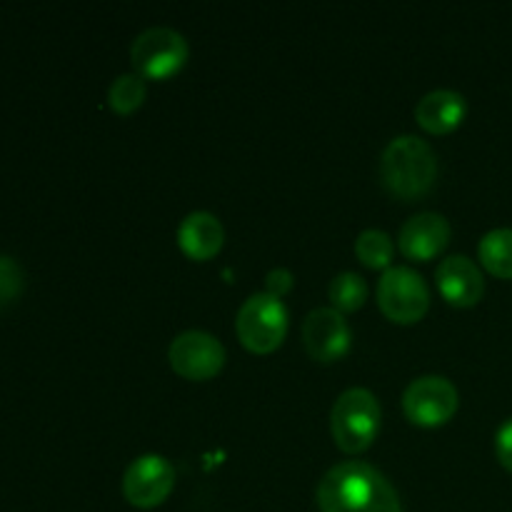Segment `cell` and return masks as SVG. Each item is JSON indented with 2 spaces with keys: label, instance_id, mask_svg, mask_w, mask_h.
<instances>
[{
  "label": "cell",
  "instance_id": "1",
  "mask_svg": "<svg viewBox=\"0 0 512 512\" xmlns=\"http://www.w3.org/2000/svg\"><path fill=\"white\" fill-rule=\"evenodd\" d=\"M323 512H403L390 480L368 463H340L318 485Z\"/></svg>",
  "mask_w": 512,
  "mask_h": 512
},
{
  "label": "cell",
  "instance_id": "2",
  "mask_svg": "<svg viewBox=\"0 0 512 512\" xmlns=\"http://www.w3.org/2000/svg\"><path fill=\"white\" fill-rule=\"evenodd\" d=\"M435 175H438V158L433 148L415 135H400L383 150L380 180L395 198H423L433 188Z\"/></svg>",
  "mask_w": 512,
  "mask_h": 512
},
{
  "label": "cell",
  "instance_id": "3",
  "mask_svg": "<svg viewBox=\"0 0 512 512\" xmlns=\"http://www.w3.org/2000/svg\"><path fill=\"white\" fill-rule=\"evenodd\" d=\"M330 430L343 453H363L380 433V403L370 390L350 388L335 400Z\"/></svg>",
  "mask_w": 512,
  "mask_h": 512
},
{
  "label": "cell",
  "instance_id": "4",
  "mask_svg": "<svg viewBox=\"0 0 512 512\" xmlns=\"http://www.w3.org/2000/svg\"><path fill=\"white\" fill-rule=\"evenodd\" d=\"M235 330H238L240 343L248 350L260 355L273 353L283 345L285 333H288V310L283 300L268 293L250 295L238 310Z\"/></svg>",
  "mask_w": 512,
  "mask_h": 512
},
{
  "label": "cell",
  "instance_id": "5",
  "mask_svg": "<svg viewBox=\"0 0 512 512\" xmlns=\"http://www.w3.org/2000/svg\"><path fill=\"white\" fill-rule=\"evenodd\" d=\"M188 43L173 28H148L135 38L130 60L140 78L168 80L188 63Z\"/></svg>",
  "mask_w": 512,
  "mask_h": 512
},
{
  "label": "cell",
  "instance_id": "6",
  "mask_svg": "<svg viewBox=\"0 0 512 512\" xmlns=\"http://www.w3.org/2000/svg\"><path fill=\"white\" fill-rule=\"evenodd\" d=\"M378 305L393 323L413 325L428 313L430 290L415 270L388 268L378 283Z\"/></svg>",
  "mask_w": 512,
  "mask_h": 512
},
{
  "label": "cell",
  "instance_id": "7",
  "mask_svg": "<svg viewBox=\"0 0 512 512\" xmlns=\"http://www.w3.org/2000/svg\"><path fill=\"white\" fill-rule=\"evenodd\" d=\"M458 390L448 378L425 375L413 380L403 395V410L410 423L420 428H438L445 425L458 410Z\"/></svg>",
  "mask_w": 512,
  "mask_h": 512
},
{
  "label": "cell",
  "instance_id": "8",
  "mask_svg": "<svg viewBox=\"0 0 512 512\" xmlns=\"http://www.w3.org/2000/svg\"><path fill=\"white\" fill-rule=\"evenodd\" d=\"M170 365L185 380H210L223 370L225 348L218 338L203 330L180 333L170 345Z\"/></svg>",
  "mask_w": 512,
  "mask_h": 512
},
{
  "label": "cell",
  "instance_id": "9",
  "mask_svg": "<svg viewBox=\"0 0 512 512\" xmlns=\"http://www.w3.org/2000/svg\"><path fill=\"white\" fill-rule=\"evenodd\" d=\"M175 488V468L163 455H143L125 470L123 495L133 508H158Z\"/></svg>",
  "mask_w": 512,
  "mask_h": 512
},
{
  "label": "cell",
  "instance_id": "10",
  "mask_svg": "<svg viewBox=\"0 0 512 512\" xmlns=\"http://www.w3.org/2000/svg\"><path fill=\"white\" fill-rule=\"evenodd\" d=\"M350 325L335 308H318L305 318L303 343L318 363H335L350 350Z\"/></svg>",
  "mask_w": 512,
  "mask_h": 512
},
{
  "label": "cell",
  "instance_id": "11",
  "mask_svg": "<svg viewBox=\"0 0 512 512\" xmlns=\"http://www.w3.org/2000/svg\"><path fill=\"white\" fill-rule=\"evenodd\" d=\"M450 243V223L438 213L413 215L400 230V253L410 260H433Z\"/></svg>",
  "mask_w": 512,
  "mask_h": 512
},
{
  "label": "cell",
  "instance_id": "12",
  "mask_svg": "<svg viewBox=\"0 0 512 512\" xmlns=\"http://www.w3.org/2000/svg\"><path fill=\"white\" fill-rule=\"evenodd\" d=\"M440 295L455 308H473L485 293V280L478 265L465 255H453L438 265Z\"/></svg>",
  "mask_w": 512,
  "mask_h": 512
},
{
  "label": "cell",
  "instance_id": "13",
  "mask_svg": "<svg viewBox=\"0 0 512 512\" xmlns=\"http://www.w3.org/2000/svg\"><path fill=\"white\" fill-rule=\"evenodd\" d=\"M465 115H468V103L455 90H433L415 108L420 128L433 135L453 133L455 128H460Z\"/></svg>",
  "mask_w": 512,
  "mask_h": 512
},
{
  "label": "cell",
  "instance_id": "14",
  "mask_svg": "<svg viewBox=\"0 0 512 512\" xmlns=\"http://www.w3.org/2000/svg\"><path fill=\"white\" fill-rule=\"evenodd\" d=\"M225 240V230L213 213H190L178 228V245L188 258L210 260L220 253Z\"/></svg>",
  "mask_w": 512,
  "mask_h": 512
},
{
  "label": "cell",
  "instance_id": "15",
  "mask_svg": "<svg viewBox=\"0 0 512 512\" xmlns=\"http://www.w3.org/2000/svg\"><path fill=\"white\" fill-rule=\"evenodd\" d=\"M480 263L488 273H493L495 278L512 280V230L510 228H498L490 230L478 245Z\"/></svg>",
  "mask_w": 512,
  "mask_h": 512
},
{
  "label": "cell",
  "instance_id": "16",
  "mask_svg": "<svg viewBox=\"0 0 512 512\" xmlns=\"http://www.w3.org/2000/svg\"><path fill=\"white\" fill-rule=\"evenodd\" d=\"M330 300L338 313H355L368 300V285L358 273H340L330 283Z\"/></svg>",
  "mask_w": 512,
  "mask_h": 512
},
{
  "label": "cell",
  "instance_id": "17",
  "mask_svg": "<svg viewBox=\"0 0 512 512\" xmlns=\"http://www.w3.org/2000/svg\"><path fill=\"white\" fill-rule=\"evenodd\" d=\"M355 253H358L363 265H368L373 270H383L393 260L395 248L388 233H383V230H365L355 240Z\"/></svg>",
  "mask_w": 512,
  "mask_h": 512
},
{
  "label": "cell",
  "instance_id": "18",
  "mask_svg": "<svg viewBox=\"0 0 512 512\" xmlns=\"http://www.w3.org/2000/svg\"><path fill=\"white\" fill-rule=\"evenodd\" d=\"M145 93H148V88H145V80L140 78L138 73L120 75V78H115V83L110 85V108L120 115H130L133 110H138L140 105H143Z\"/></svg>",
  "mask_w": 512,
  "mask_h": 512
},
{
  "label": "cell",
  "instance_id": "19",
  "mask_svg": "<svg viewBox=\"0 0 512 512\" xmlns=\"http://www.w3.org/2000/svg\"><path fill=\"white\" fill-rule=\"evenodd\" d=\"M23 293V270L13 258H0V308L18 300Z\"/></svg>",
  "mask_w": 512,
  "mask_h": 512
},
{
  "label": "cell",
  "instance_id": "20",
  "mask_svg": "<svg viewBox=\"0 0 512 512\" xmlns=\"http://www.w3.org/2000/svg\"><path fill=\"white\" fill-rule=\"evenodd\" d=\"M495 453H498L500 465L512 473V418L505 420L503 428L495 435Z\"/></svg>",
  "mask_w": 512,
  "mask_h": 512
},
{
  "label": "cell",
  "instance_id": "21",
  "mask_svg": "<svg viewBox=\"0 0 512 512\" xmlns=\"http://www.w3.org/2000/svg\"><path fill=\"white\" fill-rule=\"evenodd\" d=\"M265 288H268V295H273V298H283L293 288V275L285 268L270 270L268 278H265Z\"/></svg>",
  "mask_w": 512,
  "mask_h": 512
}]
</instances>
